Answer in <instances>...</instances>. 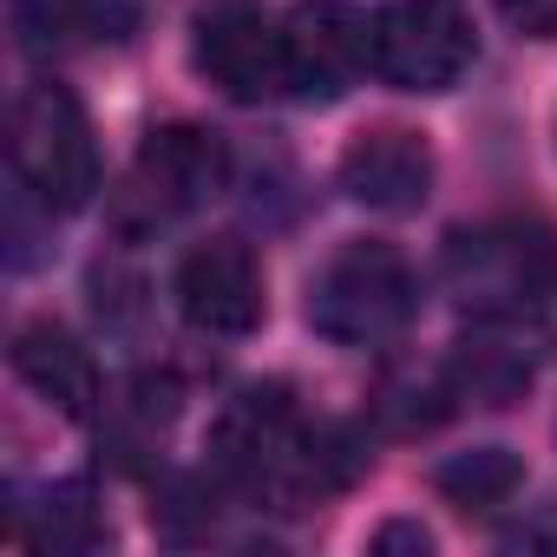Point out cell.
Returning <instances> with one entry per match:
<instances>
[{
	"label": "cell",
	"instance_id": "1",
	"mask_svg": "<svg viewBox=\"0 0 557 557\" xmlns=\"http://www.w3.org/2000/svg\"><path fill=\"white\" fill-rule=\"evenodd\" d=\"M420 309V283L394 243H342L309 283V329L335 348H381Z\"/></svg>",
	"mask_w": 557,
	"mask_h": 557
},
{
	"label": "cell",
	"instance_id": "2",
	"mask_svg": "<svg viewBox=\"0 0 557 557\" xmlns=\"http://www.w3.org/2000/svg\"><path fill=\"white\" fill-rule=\"evenodd\" d=\"M446 289L479 322H518L557 289V243L537 223H479L446 243Z\"/></svg>",
	"mask_w": 557,
	"mask_h": 557
},
{
	"label": "cell",
	"instance_id": "3",
	"mask_svg": "<svg viewBox=\"0 0 557 557\" xmlns=\"http://www.w3.org/2000/svg\"><path fill=\"white\" fill-rule=\"evenodd\" d=\"M8 151H14V177L47 203V210H79L92 190H99V145H92V125H86V106L53 86V79H34L21 99H14V119H8Z\"/></svg>",
	"mask_w": 557,
	"mask_h": 557
},
{
	"label": "cell",
	"instance_id": "4",
	"mask_svg": "<svg viewBox=\"0 0 557 557\" xmlns=\"http://www.w3.org/2000/svg\"><path fill=\"white\" fill-rule=\"evenodd\" d=\"M472 60L479 40L459 0H387L368 27V66L400 92H453Z\"/></svg>",
	"mask_w": 557,
	"mask_h": 557
},
{
	"label": "cell",
	"instance_id": "5",
	"mask_svg": "<svg viewBox=\"0 0 557 557\" xmlns=\"http://www.w3.org/2000/svg\"><path fill=\"white\" fill-rule=\"evenodd\" d=\"M190 60L197 73L236 99V106H262V99H296V53H289V27L262 21L256 8H210L190 34Z\"/></svg>",
	"mask_w": 557,
	"mask_h": 557
},
{
	"label": "cell",
	"instance_id": "6",
	"mask_svg": "<svg viewBox=\"0 0 557 557\" xmlns=\"http://www.w3.org/2000/svg\"><path fill=\"white\" fill-rule=\"evenodd\" d=\"M177 315H184L197 335H223V342L262 329L269 296H262V269H256L249 243L210 236V243H197V249L177 262Z\"/></svg>",
	"mask_w": 557,
	"mask_h": 557
},
{
	"label": "cell",
	"instance_id": "7",
	"mask_svg": "<svg viewBox=\"0 0 557 557\" xmlns=\"http://www.w3.org/2000/svg\"><path fill=\"white\" fill-rule=\"evenodd\" d=\"M283 27H289V53H296V99H335L355 73H374L368 66L374 14L348 8V0H309Z\"/></svg>",
	"mask_w": 557,
	"mask_h": 557
},
{
	"label": "cell",
	"instance_id": "8",
	"mask_svg": "<svg viewBox=\"0 0 557 557\" xmlns=\"http://www.w3.org/2000/svg\"><path fill=\"white\" fill-rule=\"evenodd\" d=\"M342 190L381 216H407L433 190V151L407 125H374L342 151Z\"/></svg>",
	"mask_w": 557,
	"mask_h": 557
},
{
	"label": "cell",
	"instance_id": "9",
	"mask_svg": "<svg viewBox=\"0 0 557 557\" xmlns=\"http://www.w3.org/2000/svg\"><path fill=\"white\" fill-rule=\"evenodd\" d=\"M230 177V151L216 132L203 125H158L145 145H138V190L151 210H197L223 190Z\"/></svg>",
	"mask_w": 557,
	"mask_h": 557
},
{
	"label": "cell",
	"instance_id": "10",
	"mask_svg": "<svg viewBox=\"0 0 557 557\" xmlns=\"http://www.w3.org/2000/svg\"><path fill=\"white\" fill-rule=\"evenodd\" d=\"M14 374L66 420H86L99 407V368L60 322H27L14 335Z\"/></svg>",
	"mask_w": 557,
	"mask_h": 557
},
{
	"label": "cell",
	"instance_id": "11",
	"mask_svg": "<svg viewBox=\"0 0 557 557\" xmlns=\"http://www.w3.org/2000/svg\"><path fill=\"white\" fill-rule=\"evenodd\" d=\"M99 537H106V524H99V511H92V498H86L79 485H53V492H40L34 505H14V544H27V550L79 557V550H92Z\"/></svg>",
	"mask_w": 557,
	"mask_h": 557
},
{
	"label": "cell",
	"instance_id": "12",
	"mask_svg": "<svg viewBox=\"0 0 557 557\" xmlns=\"http://www.w3.org/2000/svg\"><path fill=\"white\" fill-rule=\"evenodd\" d=\"M433 485H440V498H453L459 511H498V505L518 498V485H524V459L505 453V446H472V453L446 459V466L433 472Z\"/></svg>",
	"mask_w": 557,
	"mask_h": 557
},
{
	"label": "cell",
	"instance_id": "13",
	"mask_svg": "<svg viewBox=\"0 0 557 557\" xmlns=\"http://www.w3.org/2000/svg\"><path fill=\"white\" fill-rule=\"evenodd\" d=\"M459 407V387L446 368H407V374H387L381 394H374V420L387 433H433L446 413Z\"/></svg>",
	"mask_w": 557,
	"mask_h": 557
},
{
	"label": "cell",
	"instance_id": "14",
	"mask_svg": "<svg viewBox=\"0 0 557 557\" xmlns=\"http://www.w3.org/2000/svg\"><path fill=\"white\" fill-rule=\"evenodd\" d=\"M446 374H453L459 400H479V407H505V400H511V394H524V381H531L524 355H511V348H505V342H492V335L459 342V355L446 361Z\"/></svg>",
	"mask_w": 557,
	"mask_h": 557
},
{
	"label": "cell",
	"instance_id": "15",
	"mask_svg": "<svg viewBox=\"0 0 557 557\" xmlns=\"http://www.w3.org/2000/svg\"><path fill=\"white\" fill-rule=\"evenodd\" d=\"M14 34H21V47L40 53V60L66 53V47H79V40H99L92 0H14Z\"/></svg>",
	"mask_w": 557,
	"mask_h": 557
},
{
	"label": "cell",
	"instance_id": "16",
	"mask_svg": "<svg viewBox=\"0 0 557 557\" xmlns=\"http://www.w3.org/2000/svg\"><path fill=\"white\" fill-rule=\"evenodd\" d=\"M505 8V21L518 27V34H531V40H550L557 34V0H498Z\"/></svg>",
	"mask_w": 557,
	"mask_h": 557
},
{
	"label": "cell",
	"instance_id": "17",
	"mask_svg": "<svg viewBox=\"0 0 557 557\" xmlns=\"http://www.w3.org/2000/svg\"><path fill=\"white\" fill-rule=\"evenodd\" d=\"M374 550H413V557H426L433 550V531L426 524H381L374 531Z\"/></svg>",
	"mask_w": 557,
	"mask_h": 557
},
{
	"label": "cell",
	"instance_id": "18",
	"mask_svg": "<svg viewBox=\"0 0 557 557\" xmlns=\"http://www.w3.org/2000/svg\"><path fill=\"white\" fill-rule=\"evenodd\" d=\"M505 544H524V550H544V544H557V511H544V518H531V524L505 531Z\"/></svg>",
	"mask_w": 557,
	"mask_h": 557
}]
</instances>
